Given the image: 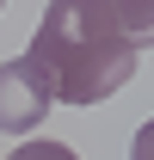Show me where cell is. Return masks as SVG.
<instances>
[{
    "instance_id": "cell-1",
    "label": "cell",
    "mask_w": 154,
    "mask_h": 160,
    "mask_svg": "<svg viewBox=\"0 0 154 160\" xmlns=\"http://www.w3.org/2000/svg\"><path fill=\"white\" fill-rule=\"evenodd\" d=\"M148 37L154 12L130 0H49L25 56L49 74L56 105H99L136 74Z\"/></svg>"
},
{
    "instance_id": "cell-4",
    "label": "cell",
    "mask_w": 154,
    "mask_h": 160,
    "mask_svg": "<svg viewBox=\"0 0 154 160\" xmlns=\"http://www.w3.org/2000/svg\"><path fill=\"white\" fill-rule=\"evenodd\" d=\"M130 160H154V117L136 129V142H130Z\"/></svg>"
},
{
    "instance_id": "cell-2",
    "label": "cell",
    "mask_w": 154,
    "mask_h": 160,
    "mask_svg": "<svg viewBox=\"0 0 154 160\" xmlns=\"http://www.w3.org/2000/svg\"><path fill=\"white\" fill-rule=\"evenodd\" d=\"M56 111V86L31 56L0 62V129L6 136H31L43 117Z\"/></svg>"
},
{
    "instance_id": "cell-3",
    "label": "cell",
    "mask_w": 154,
    "mask_h": 160,
    "mask_svg": "<svg viewBox=\"0 0 154 160\" xmlns=\"http://www.w3.org/2000/svg\"><path fill=\"white\" fill-rule=\"evenodd\" d=\"M6 160H80V154L68 148V142H49V136H31L25 148H13Z\"/></svg>"
}]
</instances>
